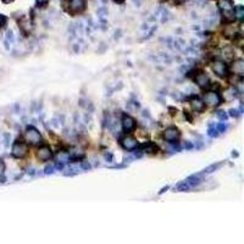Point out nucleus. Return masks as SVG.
Listing matches in <instances>:
<instances>
[{
	"instance_id": "32",
	"label": "nucleus",
	"mask_w": 244,
	"mask_h": 244,
	"mask_svg": "<svg viewBox=\"0 0 244 244\" xmlns=\"http://www.w3.org/2000/svg\"><path fill=\"white\" fill-rule=\"evenodd\" d=\"M89 167H90V166H89V163H88V162H85V161H84V162H82V168H84V170H88Z\"/></svg>"
},
{
	"instance_id": "4",
	"label": "nucleus",
	"mask_w": 244,
	"mask_h": 244,
	"mask_svg": "<svg viewBox=\"0 0 244 244\" xmlns=\"http://www.w3.org/2000/svg\"><path fill=\"white\" fill-rule=\"evenodd\" d=\"M221 95L215 92V90H209L204 94V98H203V101L205 102V105H209V106H218L221 104Z\"/></svg>"
},
{
	"instance_id": "7",
	"label": "nucleus",
	"mask_w": 244,
	"mask_h": 244,
	"mask_svg": "<svg viewBox=\"0 0 244 244\" xmlns=\"http://www.w3.org/2000/svg\"><path fill=\"white\" fill-rule=\"evenodd\" d=\"M211 68L215 72V74H217L218 77H226L227 76V65L224 63V61H221V60L212 61Z\"/></svg>"
},
{
	"instance_id": "17",
	"label": "nucleus",
	"mask_w": 244,
	"mask_h": 244,
	"mask_svg": "<svg viewBox=\"0 0 244 244\" xmlns=\"http://www.w3.org/2000/svg\"><path fill=\"white\" fill-rule=\"evenodd\" d=\"M20 27L21 29L24 32V33H29L30 29H32V24H30V21L26 17H23L21 21H20Z\"/></svg>"
},
{
	"instance_id": "10",
	"label": "nucleus",
	"mask_w": 244,
	"mask_h": 244,
	"mask_svg": "<svg viewBox=\"0 0 244 244\" xmlns=\"http://www.w3.org/2000/svg\"><path fill=\"white\" fill-rule=\"evenodd\" d=\"M121 124H122L123 131L131 132V131H133L135 128V120L133 117H131L129 115H123L122 120H121Z\"/></svg>"
},
{
	"instance_id": "13",
	"label": "nucleus",
	"mask_w": 244,
	"mask_h": 244,
	"mask_svg": "<svg viewBox=\"0 0 244 244\" xmlns=\"http://www.w3.org/2000/svg\"><path fill=\"white\" fill-rule=\"evenodd\" d=\"M159 150L157 145L152 142H146L144 144L140 145V150L139 151H143V152H146V154H156Z\"/></svg>"
},
{
	"instance_id": "15",
	"label": "nucleus",
	"mask_w": 244,
	"mask_h": 244,
	"mask_svg": "<svg viewBox=\"0 0 244 244\" xmlns=\"http://www.w3.org/2000/svg\"><path fill=\"white\" fill-rule=\"evenodd\" d=\"M68 156H70L72 160H79V159H82V157L84 156V151H83L81 148H78V146H73V148L70 149Z\"/></svg>"
},
{
	"instance_id": "1",
	"label": "nucleus",
	"mask_w": 244,
	"mask_h": 244,
	"mask_svg": "<svg viewBox=\"0 0 244 244\" xmlns=\"http://www.w3.org/2000/svg\"><path fill=\"white\" fill-rule=\"evenodd\" d=\"M218 9L223 16V20L227 22L234 21V5L232 0H218L217 1Z\"/></svg>"
},
{
	"instance_id": "31",
	"label": "nucleus",
	"mask_w": 244,
	"mask_h": 244,
	"mask_svg": "<svg viewBox=\"0 0 244 244\" xmlns=\"http://www.w3.org/2000/svg\"><path fill=\"white\" fill-rule=\"evenodd\" d=\"M48 1L49 0H37V4H38V6H44Z\"/></svg>"
},
{
	"instance_id": "35",
	"label": "nucleus",
	"mask_w": 244,
	"mask_h": 244,
	"mask_svg": "<svg viewBox=\"0 0 244 244\" xmlns=\"http://www.w3.org/2000/svg\"><path fill=\"white\" fill-rule=\"evenodd\" d=\"M113 1H115V2H117V4H122L124 0H113Z\"/></svg>"
},
{
	"instance_id": "20",
	"label": "nucleus",
	"mask_w": 244,
	"mask_h": 244,
	"mask_svg": "<svg viewBox=\"0 0 244 244\" xmlns=\"http://www.w3.org/2000/svg\"><path fill=\"white\" fill-rule=\"evenodd\" d=\"M237 96V89L235 88H229V89H227L226 90V93H224V99L226 100H233L234 98Z\"/></svg>"
},
{
	"instance_id": "9",
	"label": "nucleus",
	"mask_w": 244,
	"mask_h": 244,
	"mask_svg": "<svg viewBox=\"0 0 244 244\" xmlns=\"http://www.w3.org/2000/svg\"><path fill=\"white\" fill-rule=\"evenodd\" d=\"M85 9V0H68V10L72 13H79Z\"/></svg>"
},
{
	"instance_id": "5",
	"label": "nucleus",
	"mask_w": 244,
	"mask_h": 244,
	"mask_svg": "<svg viewBox=\"0 0 244 244\" xmlns=\"http://www.w3.org/2000/svg\"><path fill=\"white\" fill-rule=\"evenodd\" d=\"M179 135H181L179 129H178L177 127H173V126L166 128L165 132H163V138H165V140L168 142V143H171V144H174V143L179 139Z\"/></svg>"
},
{
	"instance_id": "33",
	"label": "nucleus",
	"mask_w": 244,
	"mask_h": 244,
	"mask_svg": "<svg viewBox=\"0 0 244 244\" xmlns=\"http://www.w3.org/2000/svg\"><path fill=\"white\" fill-rule=\"evenodd\" d=\"M105 159L109 160V161H111V160H112V155H111V154H106V155H105Z\"/></svg>"
},
{
	"instance_id": "21",
	"label": "nucleus",
	"mask_w": 244,
	"mask_h": 244,
	"mask_svg": "<svg viewBox=\"0 0 244 244\" xmlns=\"http://www.w3.org/2000/svg\"><path fill=\"white\" fill-rule=\"evenodd\" d=\"M221 166V163L218 162V163H212V165H210L209 167H206L205 170H204V173H211V172H214V171H216L218 167Z\"/></svg>"
},
{
	"instance_id": "26",
	"label": "nucleus",
	"mask_w": 244,
	"mask_h": 244,
	"mask_svg": "<svg viewBox=\"0 0 244 244\" xmlns=\"http://www.w3.org/2000/svg\"><path fill=\"white\" fill-rule=\"evenodd\" d=\"M216 129L218 131V133H220V132H224V131L227 129V124H224V123H220V124L216 127Z\"/></svg>"
},
{
	"instance_id": "22",
	"label": "nucleus",
	"mask_w": 244,
	"mask_h": 244,
	"mask_svg": "<svg viewBox=\"0 0 244 244\" xmlns=\"http://www.w3.org/2000/svg\"><path fill=\"white\" fill-rule=\"evenodd\" d=\"M176 189H177V190H179V192H184V190H188V189H189V184H188V183H187L185 181H183V182H181L179 184H177Z\"/></svg>"
},
{
	"instance_id": "30",
	"label": "nucleus",
	"mask_w": 244,
	"mask_h": 244,
	"mask_svg": "<svg viewBox=\"0 0 244 244\" xmlns=\"http://www.w3.org/2000/svg\"><path fill=\"white\" fill-rule=\"evenodd\" d=\"M6 23V17L5 16H2V15H0V28L4 26Z\"/></svg>"
},
{
	"instance_id": "24",
	"label": "nucleus",
	"mask_w": 244,
	"mask_h": 244,
	"mask_svg": "<svg viewBox=\"0 0 244 244\" xmlns=\"http://www.w3.org/2000/svg\"><path fill=\"white\" fill-rule=\"evenodd\" d=\"M216 116H217L220 120H222V121L227 120V117H228V115H227L224 111H217V112H216Z\"/></svg>"
},
{
	"instance_id": "29",
	"label": "nucleus",
	"mask_w": 244,
	"mask_h": 244,
	"mask_svg": "<svg viewBox=\"0 0 244 244\" xmlns=\"http://www.w3.org/2000/svg\"><path fill=\"white\" fill-rule=\"evenodd\" d=\"M4 171H5V163H4V161L0 159V174H2Z\"/></svg>"
},
{
	"instance_id": "6",
	"label": "nucleus",
	"mask_w": 244,
	"mask_h": 244,
	"mask_svg": "<svg viewBox=\"0 0 244 244\" xmlns=\"http://www.w3.org/2000/svg\"><path fill=\"white\" fill-rule=\"evenodd\" d=\"M120 143H121L122 148L124 150H128V151L134 150V149L138 148V140L134 137H132V135H124V137H122L121 140H120Z\"/></svg>"
},
{
	"instance_id": "12",
	"label": "nucleus",
	"mask_w": 244,
	"mask_h": 244,
	"mask_svg": "<svg viewBox=\"0 0 244 244\" xmlns=\"http://www.w3.org/2000/svg\"><path fill=\"white\" fill-rule=\"evenodd\" d=\"M231 68H232V71H233L234 74L242 77V76L244 74V61H243L242 59L234 60V61L232 62V67H231Z\"/></svg>"
},
{
	"instance_id": "8",
	"label": "nucleus",
	"mask_w": 244,
	"mask_h": 244,
	"mask_svg": "<svg viewBox=\"0 0 244 244\" xmlns=\"http://www.w3.org/2000/svg\"><path fill=\"white\" fill-rule=\"evenodd\" d=\"M37 157L40 161H48L52 157V151L51 148L49 145H41L39 146V149L37 150Z\"/></svg>"
},
{
	"instance_id": "36",
	"label": "nucleus",
	"mask_w": 244,
	"mask_h": 244,
	"mask_svg": "<svg viewBox=\"0 0 244 244\" xmlns=\"http://www.w3.org/2000/svg\"><path fill=\"white\" fill-rule=\"evenodd\" d=\"M4 2H6V4H9V2H11V1H13V0H2Z\"/></svg>"
},
{
	"instance_id": "28",
	"label": "nucleus",
	"mask_w": 244,
	"mask_h": 244,
	"mask_svg": "<svg viewBox=\"0 0 244 244\" xmlns=\"http://www.w3.org/2000/svg\"><path fill=\"white\" fill-rule=\"evenodd\" d=\"M6 39L10 40V41H13V34H12L11 30H9V32L6 33Z\"/></svg>"
},
{
	"instance_id": "18",
	"label": "nucleus",
	"mask_w": 244,
	"mask_h": 244,
	"mask_svg": "<svg viewBox=\"0 0 244 244\" xmlns=\"http://www.w3.org/2000/svg\"><path fill=\"white\" fill-rule=\"evenodd\" d=\"M185 182L189 184V187H194V185H198V184L201 182V178H200L199 174H193V176L188 177V178L185 179Z\"/></svg>"
},
{
	"instance_id": "19",
	"label": "nucleus",
	"mask_w": 244,
	"mask_h": 244,
	"mask_svg": "<svg viewBox=\"0 0 244 244\" xmlns=\"http://www.w3.org/2000/svg\"><path fill=\"white\" fill-rule=\"evenodd\" d=\"M234 17L238 18L239 21L243 20V17H244V7H243V5H238V6L234 7Z\"/></svg>"
},
{
	"instance_id": "11",
	"label": "nucleus",
	"mask_w": 244,
	"mask_h": 244,
	"mask_svg": "<svg viewBox=\"0 0 244 244\" xmlns=\"http://www.w3.org/2000/svg\"><path fill=\"white\" fill-rule=\"evenodd\" d=\"M194 81H195V83H196L200 88H209L210 84H211L209 76H207L206 73H204V72H199V73L195 76Z\"/></svg>"
},
{
	"instance_id": "2",
	"label": "nucleus",
	"mask_w": 244,
	"mask_h": 244,
	"mask_svg": "<svg viewBox=\"0 0 244 244\" xmlns=\"http://www.w3.org/2000/svg\"><path fill=\"white\" fill-rule=\"evenodd\" d=\"M24 139L28 144L32 145H38L41 142V134L39 133V131L34 127H27L26 132H24Z\"/></svg>"
},
{
	"instance_id": "27",
	"label": "nucleus",
	"mask_w": 244,
	"mask_h": 244,
	"mask_svg": "<svg viewBox=\"0 0 244 244\" xmlns=\"http://www.w3.org/2000/svg\"><path fill=\"white\" fill-rule=\"evenodd\" d=\"M228 112H229V116H232V117H237L240 113V112H238V110H234V109H231Z\"/></svg>"
},
{
	"instance_id": "16",
	"label": "nucleus",
	"mask_w": 244,
	"mask_h": 244,
	"mask_svg": "<svg viewBox=\"0 0 244 244\" xmlns=\"http://www.w3.org/2000/svg\"><path fill=\"white\" fill-rule=\"evenodd\" d=\"M238 34V29L233 24H227L223 29V35L226 38H234Z\"/></svg>"
},
{
	"instance_id": "23",
	"label": "nucleus",
	"mask_w": 244,
	"mask_h": 244,
	"mask_svg": "<svg viewBox=\"0 0 244 244\" xmlns=\"http://www.w3.org/2000/svg\"><path fill=\"white\" fill-rule=\"evenodd\" d=\"M217 134H218V131H217L215 127H210V128L207 129V135H209V137L214 138V137H217Z\"/></svg>"
},
{
	"instance_id": "3",
	"label": "nucleus",
	"mask_w": 244,
	"mask_h": 244,
	"mask_svg": "<svg viewBox=\"0 0 244 244\" xmlns=\"http://www.w3.org/2000/svg\"><path fill=\"white\" fill-rule=\"evenodd\" d=\"M11 154L16 159H22L28 154V145L21 140L15 142L12 145V149H11Z\"/></svg>"
},
{
	"instance_id": "25",
	"label": "nucleus",
	"mask_w": 244,
	"mask_h": 244,
	"mask_svg": "<svg viewBox=\"0 0 244 244\" xmlns=\"http://www.w3.org/2000/svg\"><path fill=\"white\" fill-rule=\"evenodd\" d=\"M54 170H55V166L54 165H49V166L45 167V173L46 174H51V173H54Z\"/></svg>"
},
{
	"instance_id": "34",
	"label": "nucleus",
	"mask_w": 244,
	"mask_h": 244,
	"mask_svg": "<svg viewBox=\"0 0 244 244\" xmlns=\"http://www.w3.org/2000/svg\"><path fill=\"white\" fill-rule=\"evenodd\" d=\"M184 146H185L187 149H190V148H193V145H192L190 143H185V144H184Z\"/></svg>"
},
{
	"instance_id": "14",
	"label": "nucleus",
	"mask_w": 244,
	"mask_h": 244,
	"mask_svg": "<svg viewBox=\"0 0 244 244\" xmlns=\"http://www.w3.org/2000/svg\"><path fill=\"white\" fill-rule=\"evenodd\" d=\"M190 106L195 112H201L205 109V102L199 98H193L190 100Z\"/></svg>"
}]
</instances>
